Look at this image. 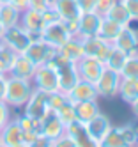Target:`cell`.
Returning a JSON list of instances; mask_svg holds the SVG:
<instances>
[{"mask_svg":"<svg viewBox=\"0 0 138 147\" xmlns=\"http://www.w3.org/2000/svg\"><path fill=\"white\" fill-rule=\"evenodd\" d=\"M18 124H20V128L23 129V131H37L41 133V119H34V117H28V115H20V117L16 119Z\"/></svg>","mask_w":138,"mask_h":147,"instance_id":"obj_30","label":"cell"},{"mask_svg":"<svg viewBox=\"0 0 138 147\" xmlns=\"http://www.w3.org/2000/svg\"><path fill=\"white\" fill-rule=\"evenodd\" d=\"M119 129H120V135H122V138H124V142H126L127 147H136L138 145V135L131 128V124L119 126Z\"/></svg>","mask_w":138,"mask_h":147,"instance_id":"obj_31","label":"cell"},{"mask_svg":"<svg viewBox=\"0 0 138 147\" xmlns=\"http://www.w3.org/2000/svg\"><path fill=\"white\" fill-rule=\"evenodd\" d=\"M0 75H9V67L4 64L2 60H0Z\"/></svg>","mask_w":138,"mask_h":147,"instance_id":"obj_47","label":"cell"},{"mask_svg":"<svg viewBox=\"0 0 138 147\" xmlns=\"http://www.w3.org/2000/svg\"><path fill=\"white\" fill-rule=\"evenodd\" d=\"M51 145H53V140H50L44 135H37L30 144H27V147H51Z\"/></svg>","mask_w":138,"mask_h":147,"instance_id":"obj_37","label":"cell"},{"mask_svg":"<svg viewBox=\"0 0 138 147\" xmlns=\"http://www.w3.org/2000/svg\"><path fill=\"white\" fill-rule=\"evenodd\" d=\"M99 145L101 147H127L120 135L119 126H112V129L104 135V138L99 142Z\"/></svg>","mask_w":138,"mask_h":147,"instance_id":"obj_27","label":"cell"},{"mask_svg":"<svg viewBox=\"0 0 138 147\" xmlns=\"http://www.w3.org/2000/svg\"><path fill=\"white\" fill-rule=\"evenodd\" d=\"M115 2H117V0H98V2H96V9H94V11L98 13L99 16H104L106 13L110 11V7Z\"/></svg>","mask_w":138,"mask_h":147,"instance_id":"obj_36","label":"cell"},{"mask_svg":"<svg viewBox=\"0 0 138 147\" xmlns=\"http://www.w3.org/2000/svg\"><path fill=\"white\" fill-rule=\"evenodd\" d=\"M0 142L5 144L7 147H13L18 144H23V129L20 128L18 121L11 119L2 129H0Z\"/></svg>","mask_w":138,"mask_h":147,"instance_id":"obj_16","label":"cell"},{"mask_svg":"<svg viewBox=\"0 0 138 147\" xmlns=\"http://www.w3.org/2000/svg\"><path fill=\"white\" fill-rule=\"evenodd\" d=\"M120 73H117L113 69H108L104 67L99 80L96 82V89H98V94L101 98H106V99H112L115 96H119V85H120Z\"/></svg>","mask_w":138,"mask_h":147,"instance_id":"obj_2","label":"cell"},{"mask_svg":"<svg viewBox=\"0 0 138 147\" xmlns=\"http://www.w3.org/2000/svg\"><path fill=\"white\" fill-rule=\"evenodd\" d=\"M32 90H34V83H32V80L7 76V87H5L4 101L9 105V107L23 108V105L28 101Z\"/></svg>","mask_w":138,"mask_h":147,"instance_id":"obj_1","label":"cell"},{"mask_svg":"<svg viewBox=\"0 0 138 147\" xmlns=\"http://www.w3.org/2000/svg\"><path fill=\"white\" fill-rule=\"evenodd\" d=\"M103 69H104V64L99 62L98 59H94V57H87V55H85V57H81L76 62V71H78L80 80L90 82V83H96L99 80Z\"/></svg>","mask_w":138,"mask_h":147,"instance_id":"obj_7","label":"cell"},{"mask_svg":"<svg viewBox=\"0 0 138 147\" xmlns=\"http://www.w3.org/2000/svg\"><path fill=\"white\" fill-rule=\"evenodd\" d=\"M101 18L96 11L90 13H81L78 18V36L80 37H90V36H98Z\"/></svg>","mask_w":138,"mask_h":147,"instance_id":"obj_14","label":"cell"},{"mask_svg":"<svg viewBox=\"0 0 138 147\" xmlns=\"http://www.w3.org/2000/svg\"><path fill=\"white\" fill-rule=\"evenodd\" d=\"M20 16H21V13L18 11L16 7L11 5L9 2L0 4V22L4 23L5 28L14 27V25H20Z\"/></svg>","mask_w":138,"mask_h":147,"instance_id":"obj_23","label":"cell"},{"mask_svg":"<svg viewBox=\"0 0 138 147\" xmlns=\"http://www.w3.org/2000/svg\"><path fill=\"white\" fill-rule=\"evenodd\" d=\"M32 83L36 89H41L44 92H55L59 90V75L50 64H41L34 71Z\"/></svg>","mask_w":138,"mask_h":147,"instance_id":"obj_3","label":"cell"},{"mask_svg":"<svg viewBox=\"0 0 138 147\" xmlns=\"http://www.w3.org/2000/svg\"><path fill=\"white\" fill-rule=\"evenodd\" d=\"M4 30H5V27H4L2 22H0V39H2V36H4Z\"/></svg>","mask_w":138,"mask_h":147,"instance_id":"obj_48","label":"cell"},{"mask_svg":"<svg viewBox=\"0 0 138 147\" xmlns=\"http://www.w3.org/2000/svg\"><path fill=\"white\" fill-rule=\"evenodd\" d=\"M36 67H37V66H36L25 53H16V57H14V60H13V64H11V67H9V76L32 80Z\"/></svg>","mask_w":138,"mask_h":147,"instance_id":"obj_12","label":"cell"},{"mask_svg":"<svg viewBox=\"0 0 138 147\" xmlns=\"http://www.w3.org/2000/svg\"><path fill=\"white\" fill-rule=\"evenodd\" d=\"M9 4L16 7L20 13H23L25 9H28V0H9Z\"/></svg>","mask_w":138,"mask_h":147,"instance_id":"obj_42","label":"cell"},{"mask_svg":"<svg viewBox=\"0 0 138 147\" xmlns=\"http://www.w3.org/2000/svg\"><path fill=\"white\" fill-rule=\"evenodd\" d=\"M126 59H127V53H126V51H122V50H119V48L113 46V50H112V53H110L108 60L104 62V67L113 69V71L119 73V71L122 69V66H124Z\"/></svg>","mask_w":138,"mask_h":147,"instance_id":"obj_28","label":"cell"},{"mask_svg":"<svg viewBox=\"0 0 138 147\" xmlns=\"http://www.w3.org/2000/svg\"><path fill=\"white\" fill-rule=\"evenodd\" d=\"M131 18H138V0H120Z\"/></svg>","mask_w":138,"mask_h":147,"instance_id":"obj_40","label":"cell"},{"mask_svg":"<svg viewBox=\"0 0 138 147\" xmlns=\"http://www.w3.org/2000/svg\"><path fill=\"white\" fill-rule=\"evenodd\" d=\"M81 45H83V53H85V55L98 59L99 62H103V64L108 60V57H110V53H112V50H113V45L103 41L99 36L81 37Z\"/></svg>","mask_w":138,"mask_h":147,"instance_id":"obj_5","label":"cell"},{"mask_svg":"<svg viewBox=\"0 0 138 147\" xmlns=\"http://www.w3.org/2000/svg\"><path fill=\"white\" fill-rule=\"evenodd\" d=\"M51 5V0H28V7L30 9H36V11L42 13Z\"/></svg>","mask_w":138,"mask_h":147,"instance_id":"obj_38","label":"cell"},{"mask_svg":"<svg viewBox=\"0 0 138 147\" xmlns=\"http://www.w3.org/2000/svg\"><path fill=\"white\" fill-rule=\"evenodd\" d=\"M106 18H110V20H113V22H117V23H120L122 27L126 25V22L129 20L131 16H129V13H127V9H126V5L120 2V0H117V2L110 7V11L104 14Z\"/></svg>","mask_w":138,"mask_h":147,"instance_id":"obj_26","label":"cell"},{"mask_svg":"<svg viewBox=\"0 0 138 147\" xmlns=\"http://www.w3.org/2000/svg\"><path fill=\"white\" fill-rule=\"evenodd\" d=\"M9 121H11V107L5 101L0 99V129H2Z\"/></svg>","mask_w":138,"mask_h":147,"instance_id":"obj_34","label":"cell"},{"mask_svg":"<svg viewBox=\"0 0 138 147\" xmlns=\"http://www.w3.org/2000/svg\"><path fill=\"white\" fill-rule=\"evenodd\" d=\"M13 147H27V144H18V145H13Z\"/></svg>","mask_w":138,"mask_h":147,"instance_id":"obj_49","label":"cell"},{"mask_svg":"<svg viewBox=\"0 0 138 147\" xmlns=\"http://www.w3.org/2000/svg\"><path fill=\"white\" fill-rule=\"evenodd\" d=\"M112 45L129 55L131 51L138 50V34H135V32H131V30H127L126 27H122V30L117 34V37L113 39Z\"/></svg>","mask_w":138,"mask_h":147,"instance_id":"obj_17","label":"cell"},{"mask_svg":"<svg viewBox=\"0 0 138 147\" xmlns=\"http://www.w3.org/2000/svg\"><path fill=\"white\" fill-rule=\"evenodd\" d=\"M127 30H131V32H135V34H138V18H129L126 22V25H124Z\"/></svg>","mask_w":138,"mask_h":147,"instance_id":"obj_43","label":"cell"},{"mask_svg":"<svg viewBox=\"0 0 138 147\" xmlns=\"http://www.w3.org/2000/svg\"><path fill=\"white\" fill-rule=\"evenodd\" d=\"M41 122H42L41 124V135L48 136L50 140H55L60 135L66 133V126H64V122L57 117V113L51 112V110L41 119Z\"/></svg>","mask_w":138,"mask_h":147,"instance_id":"obj_13","label":"cell"},{"mask_svg":"<svg viewBox=\"0 0 138 147\" xmlns=\"http://www.w3.org/2000/svg\"><path fill=\"white\" fill-rule=\"evenodd\" d=\"M66 101H67V94L55 90V92H50V96H48V107H50L51 112H57Z\"/></svg>","mask_w":138,"mask_h":147,"instance_id":"obj_32","label":"cell"},{"mask_svg":"<svg viewBox=\"0 0 138 147\" xmlns=\"http://www.w3.org/2000/svg\"><path fill=\"white\" fill-rule=\"evenodd\" d=\"M51 5L55 7L60 20H78L81 14L76 0H51Z\"/></svg>","mask_w":138,"mask_h":147,"instance_id":"obj_18","label":"cell"},{"mask_svg":"<svg viewBox=\"0 0 138 147\" xmlns=\"http://www.w3.org/2000/svg\"><path fill=\"white\" fill-rule=\"evenodd\" d=\"M37 135H41V133H37V131H23V144H30Z\"/></svg>","mask_w":138,"mask_h":147,"instance_id":"obj_45","label":"cell"},{"mask_svg":"<svg viewBox=\"0 0 138 147\" xmlns=\"http://www.w3.org/2000/svg\"><path fill=\"white\" fill-rule=\"evenodd\" d=\"M42 20H44V25H50V23L60 22V16H59V13L55 11V7L50 5L46 11H42Z\"/></svg>","mask_w":138,"mask_h":147,"instance_id":"obj_35","label":"cell"},{"mask_svg":"<svg viewBox=\"0 0 138 147\" xmlns=\"http://www.w3.org/2000/svg\"><path fill=\"white\" fill-rule=\"evenodd\" d=\"M122 30V25L113 22V20L103 16L101 18V23H99V30H98V36L106 41V43H113V39L117 37V34H119Z\"/></svg>","mask_w":138,"mask_h":147,"instance_id":"obj_22","label":"cell"},{"mask_svg":"<svg viewBox=\"0 0 138 147\" xmlns=\"http://www.w3.org/2000/svg\"><path fill=\"white\" fill-rule=\"evenodd\" d=\"M129 105H131V112H133V115L138 119V98H136L133 103H129Z\"/></svg>","mask_w":138,"mask_h":147,"instance_id":"obj_46","label":"cell"},{"mask_svg":"<svg viewBox=\"0 0 138 147\" xmlns=\"http://www.w3.org/2000/svg\"><path fill=\"white\" fill-rule=\"evenodd\" d=\"M99 94L96 89V83L78 80L74 83V87L67 92V99L71 103H78V101H98Z\"/></svg>","mask_w":138,"mask_h":147,"instance_id":"obj_10","label":"cell"},{"mask_svg":"<svg viewBox=\"0 0 138 147\" xmlns=\"http://www.w3.org/2000/svg\"><path fill=\"white\" fill-rule=\"evenodd\" d=\"M73 105H74V112H76V119L81 124L90 121L96 113L101 112L98 101H78V103H73Z\"/></svg>","mask_w":138,"mask_h":147,"instance_id":"obj_21","label":"cell"},{"mask_svg":"<svg viewBox=\"0 0 138 147\" xmlns=\"http://www.w3.org/2000/svg\"><path fill=\"white\" fill-rule=\"evenodd\" d=\"M48 96H50V92H44V90L34 87L28 101L23 105V113L28 115V117H34V119H42L50 112Z\"/></svg>","mask_w":138,"mask_h":147,"instance_id":"obj_4","label":"cell"},{"mask_svg":"<svg viewBox=\"0 0 138 147\" xmlns=\"http://www.w3.org/2000/svg\"><path fill=\"white\" fill-rule=\"evenodd\" d=\"M122 78H127V80H138V50L131 51L129 55H127L126 62L122 69L119 71Z\"/></svg>","mask_w":138,"mask_h":147,"instance_id":"obj_25","label":"cell"},{"mask_svg":"<svg viewBox=\"0 0 138 147\" xmlns=\"http://www.w3.org/2000/svg\"><path fill=\"white\" fill-rule=\"evenodd\" d=\"M23 53L34 62L36 66H41V64H46V62H50L53 59V55L57 53V48L50 46L48 43H44V41L41 39V41H32Z\"/></svg>","mask_w":138,"mask_h":147,"instance_id":"obj_8","label":"cell"},{"mask_svg":"<svg viewBox=\"0 0 138 147\" xmlns=\"http://www.w3.org/2000/svg\"><path fill=\"white\" fill-rule=\"evenodd\" d=\"M66 133L74 138L76 147H101L99 142L92 140L90 136L87 135V131H85V126H83L80 121H74V122H71V124H67V126H66Z\"/></svg>","mask_w":138,"mask_h":147,"instance_id":"obj_15","label":"cell"},{"mask_svg":"<svg viewBox=\"0 0 138 147\" xmlns=\"http://www.w3.org/2000/svg\"><path fill=\"white\" fill-rule=\"evenodd\" d=\"M20 25L25 30H42L44 28V20H42V13L36 11V9H25L20 16Z\"/></svg>","mask_w":138,"mask_h":147,"instance_id":"obj_20","label":"cell"},{"mask_svg":"<svg viewBox=\"0 0 138 147\" xmlns=\"http://www.w3.org/2000/svg\"><path fill=\"white\" fill-rule=\"evenodd\" d=\"M62 23L71 37H80L78 36V20H62Z\"/></svg>","mask_w":138,"mask_h":147,"instance_id":"obj_39","label":"cell"},{"mask_svg":"<svg viewBox=\"0 0 138 147\" xmlns=\"http://www.w3.org/2000/svg\"><path fill=\"white\" fill-rule=\"evenodd\" d=\"M0 41H2L5 46H9L14 53H23V51L27 50V46L30 45L28 34H27V30L21 25H14V27L5 28Z\"/></svg>","mask_w":138,"mask_h":147,"instance_id":"obj_6","label":"cell"},{"mask_svg":"<svg viewBox=\"0 0 138 147\" xmlns=\"http://www.w3.org/2000/svg\"><path fill=\"white\" fill-rule=\"evenodd\" d=\"M51 147H76V142H74L73 136H69L67 133H64V135L59 136V138L53 140Z\"/></svg>","mask_w":138,"mask_h":147,"instance_id":"obj_33","label":"cell"},{"mask_svg":"<svg viewBox=\"0 0 138 147\" xmlns=\"http://www.w3.org/2000/svg\"><path fill=\"white\" fill-rule=\"evenodd\" d=\"M119 96L122 101H126L127 105L133 103L138 98V80H127L122 78L120 85H119Z\"/></svg>","mask_w":138,"mask_h":147,"instance_id":"obj_24","label":"cell"},{"mask_svg":"<svg viewBox=\"0 0 138 147\" xmlns=\"http://www.w3.org/2000/svg\"><path fill=\"white\" fill-rule=\"evenodd\" d=\"M7 76L9 75H0V99L4 101L5 96V87H7Z\"/></svg>","mask_w":138,"mask_h":147,"instance_id":"obj_44","label":"cell"},{"mask_svg":"<svg viewBox=\"0 0 138 147\" xmlns=\"http://www.w3.org/2000/svg\"><path fill=\"white\" fill-rule=\"evenodd\" d=\"M76 2H78V7L81 13H90L96 9V2L98 0H76Z\"/></svg>","mask_w":138,"mask_h":147,"instance_id":"obj_41","label":"cell"},{"mask_svg":"<svg viewBox=\"0 0 138 147\" xmlns=\"http://www.w3.org/2000/svg\"><path fill=\"white\" fill-rule=\"evenodd\" d=\"M136 147H138V145H136Z\"/></svg>","mask_w":138,"mask_h":147,"instance_id":"obj_52","label":"cell"},{"mask_svg":"<svg viewBox=\"0 0 138 147\" xmlns=\"http://www.w3.org/2000/svg\"><path fill=\"white\" fill-rule=\"evenodd\" d=\"M69 37L71 36H69V32L66 30V27H64L62 20H60V22H57V23L44 25V28H42V41L48 43L50 46H53V48H60Z\"/></svg>","mask_w":138,"mask_h":147,"instance_id":"obj_11","label":"cell"},{"mask_svg":"<svg viewBox=\"0 0 138 147\" xmlns=\"http://www.w3.org/2000/svg\"><path fill=\"white\" fill-rule=\"evenodd\" d=\"M83 126H85V131H87V135L90 136L92 140L101 142V140L104 138V135L112 129L113 124H112V119L108 117V115L103 113V112H99V113H96L90 121L85 122Z\"/></svg>","mask_w":138,"mask_h":147,"instance_id":"obj_9","label":"cell"},{"mask_svg":"<svg viewBox=\"0 0 138 147\" xmlns=\"http://www.w3.org/2000/svg\"><path fill=\"white\" fill-rule=\"evenodd\" d=\"M55 113H57V117L64 122V126H67V124H71V122H74V121H78V119H76V112H74V105H73L69 99L64 103Z\"/></svg>","mask_w":138,"mask_h":147,"instance_id":"obj_29","label":"cell"},{"mask_svg":"<svg viewBox=\"0 0 138 147\" xmlns=\"http://www.w3.org/2000/svg\"><path fill=\"white\" fill-rule=\"evenodd\" d=\"M5 2H9V0H0V4H5Z\"/></svg>","mask_w":138,"mask_h":147,"instance_id":"obj_50","label":"cell"},{"mask_svg":"<svg viewBox=\"0 0 138 147\" xmlns=\"http://www.w3.org/2000/svg\"><path fill=\"white\" fill-rule=\"evenodd\" d=\"M59 50V53H62L67 60L71 62H78L81 57H85L83 53V45H81V37H69Z\"/></svg>","mask_w":138,"mask_h":147,"instance_id":"obj_19","label":"cell"},{"mask_svg":"<svg viewBox=\"0 0 138 147\" xmlns=\"http://www.w3.org/2000/svg\"><path fill=\"white\" fill-rule=\"evenodd\" d=\"M0 147H7V145H5V144H2V142H0Z\"/></svg>","mask_w":138,"mask_h":147,"instance_id":"obj_51","label":"cell"}]
</instances>
